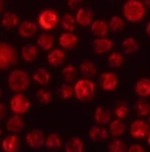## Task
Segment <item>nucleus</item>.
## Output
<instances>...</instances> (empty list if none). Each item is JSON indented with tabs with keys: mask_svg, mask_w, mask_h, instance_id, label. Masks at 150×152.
I'll use <instances>...</instances> for the list:
<instances>
[{
	"mask_svg": "<svg viewBox=\"0 0 150 152\" xmlns=\"http://www.w3.org/2000/svg\"><path fill=\"white\" fill-rule=\"evenodd\" d=\"M129 107L125 104V103H122L119 105L116 108L115 110V115L119 119L123 120L125 118H127L129 115Z\"/></svg>",
	"mask_w": 150,
	"mask_h": 152,
	"instance_id": "4c0bfd02",
	"label": "nucleus"
},
{
	"mask_svg": "<svg viewBox=\"0 0 150 152\" xmlns=\"http://www.w3.org/2000/svg\"><path fill=\"white\" fill-rule=\"evenodd\" d=\"M108 27L113 32H119L125 27V22L123 19L118 16H114L110 18L108 22Z\"/></svg>",
	"mask_w": 150,
	"mask_h": 152,
	"instance_id": "f704fd0d",
	"label": "nucleus"
},
{
	"mask_svg": "<svg viewBox=\"0 0 150 152\" xmlns=\"http://www.w3.org/2000/svg\"><path fill=\"white\" fill-rule=\"evenodd\" d=\"M19 18L16 13L13 12H6L3 14L1 19V25L7 29H11L18 25Z\"/></svg>",
	"mask_w": 150,
	"mask_h": 152,
	"instance_id": "4be33fe9",
	"label": "nucleus"
},
{
	"mask_svg": "<svg viewBox=\"0 0 150 152\" xmlns=\"http://www.w3.org/2000/svg\"><path fill=\"white\" fill-rule=\"evenodd\" d=\"M19 33L22 37L30 38L34 36L37 33L38 27L37 25L33 22L29 20H25L22 22L19 26Z\"/></svg>",
	"mask_w": 150,
	"mask_h": 152,
	"instance_id": "4468645a",
	"label": "nucleus"
},
{
	"mask_svg": "<svg viewBox=\"0 0 150 152\" xmlns=\"http://www.w3.org/2000/svg\"><path fill=\"white\" fill-rule=\"evenodd\" d=\"M25 140L30 148L38 149L45 144V137L42 131L35 129L26 135Z\"/></svg>",
	"mask_w": 150,
	"mask_h": 152,
	"instance_id": "6e6552de",
	"label": "nucleus"
},
{
	"mask_svg": "<svg viewBox=\"0 0 150 152\" xmlns=\"http://www.w3.org/2000/svg\"><path fill=\"white\" fill-rule=\"evenodd\" d=\"M61 25L63 29L72 32L76 27V19L70 13H66L62 18Z\"/></svg>",
	"mask_w": 150,
	"mask_h": 152,
	"instance_id": "72a5a7b5",
	"label": "nucleus"
},
{
	"mask_svg": "<svg viewBox=\"0 0 150 152\" xmlns=\"http://www.w3.org/2000/svg\"><path fill=\"white\" fill-rule=\"evenodd\" d=\"M74 90L77 99L83 102H88L94 96L95 83L89 79H81L75 83Z\"/></svg>",
	"mask_w": 150,
	"mask_h": 152,
	"instance_id": "7ed1b4c3",
	"label": "nucleus"
},
{
	"mask_svg": "<svg viewBox=\"0 0 150 152\" xmlns=\"http://www.w3.org/2000/svg\"><path fill=\"white\" fill-rule=\"evenodd\" d=\"M58 22V16L53 10H45L38 16V24L45 30H50L54 28Z\"/></svg>",
	"mask_w": 150,
	"mask_h": 152,
	"instance_id": "423d86ee",
	"label": "nucleus"
},
{
	"mask_svg": "<svg viewBox=\"0 0 150 152\" xmlns=\"http://www.w3.org/2000/svg\"><path fill=\"white\" fill-rule=\"evenodd\" d=\"M2 10H3V3H2V1L0 0V13L2 11Z\"/></svg>",
	"mask_w": 150,
	"mask_h": 152,
	"instance_id": "c03bdc74",
	"label": "nucleus"
},
{
	"mask_svg": "<svg viewBox=\"0 0 150 152\" xmlns=\"http://www.w3.org/2000/svg\"><path fill=\"white\" fill-rule=\"evenodd\" d=\"M93 12L90 7H81L76 14V22L83 27H88L91 24Z\"/></svg>",
	"mask_w": 150,
	"mask_h": 152,
	"instance_id": "9b49d317",
	"label": "nucleus"
},
{
	"mask_svg": "<svg viewBox=\"0 0 150 152\" xmlns=\"http://www.w3.org/2000/svg\"><path fill=\"white\" fill-rule=\"evenodd\" d=\"M108 24L102 19H96L91 23V29L93 35L98 37H104L108 32Z\"/></svg>",
	"mask_w": 150,
	"mask_h": 152,
	"instance_id": "412c9836",
	"label": "nucleus"
},
{
	"mask_svg": "<svg viewBox=\"0 0 150 152\" xmlns=\"http://www.w3.org/2000/svg\"><path fill=\"white\" fill-rule=\"evenodd\" d=\"M125 58L119 52H113L107 58V63L112 68H119L123 65Z\"/></svg>",
	"mask_w": 150,
	"mask_h": 152,
	"instance_id": "cd10ccee",
	"label": "nucleus"
},
{
	"mask_svg": "<svg viewBox=\"0 0 150 152\" xmlns=\"http://www.w3.org/2000/svg\"><path fill=\"white\" fill-rule=\"evenodd\" d=\"M7 115V107L2 103H0V121H2Z\"/></svg>",
	"mask_w": 150,
	"mask_h": 152,
	"instance_id": "ea45409f",
	"label": "nucleus"
},
{
	"mask_svg": "<svg viewBox=\"0 0 150 152\" xmlns=\"http://www.w3.org/2000/svg\"><path fill=\"white\" fill-rule=\"evenodd\" d=\"M93 119L96 124L100 125L107 124L111 120V112L104 106H98L94 112Z\"/></svg>",
	"mask_w": 150,
	"mask_h": 152,
	"instance_id": "dca6fc26",
	"label": "nucleus"
},
{
	"mask_svg": "<svg viewBox=\"0 0 150 152\" xmlns=\"http://www.w3.org/2000/svg\"><path fill=\"white\" fill-rule=\"evenodd\" d=\"M33 77L35 81L37 82L41 86L48 84L51 79V75H50L49 72L43 68H39L37 70L35 71Z\"/></svg>",
	"mask_w": 150,
	"mask_h": 152,
	"instance_id": "393cba45",
	"label": "nucleus"
},
{
	"mask_svg": "<svg viewBox=\"0 0 150 152\" xmlns=\"http://www.w3.org/2000/svg\"><path fill=\"white\" fill-rule=\"evenodd\" d=\"M124 16L131 22H138L143 19L146 7L140 0H128L124 4L122 8Z\"/></svg>",
	"mask_w": 150,
	"mask_h": 152,
	"instance_id": "f257e3e1",
	"label": "nucleus"
},
{
	"mask_svg": "<svg viewBox=\"0 0 150 152\" xmlns=\"http://www.w3.org/2000/svg\"><path fill=\"white\" fill-rule=\"evenodd\" d=\"M143 4H144L145 7L150 9V0H143Z\"/></svg>",
	"mask_w": 150,
	"mask_h": 152,
	"instance_id": "79ce46f5",
	"label": "nucleus"
},
{
	"mask_svg": "<svg viewBox=\"0 0 150 152\" xmlns=\"http://www.w3.org/2000/svg\"><path fill=\"white\" fill-rule=\"evenodd\" d=\"M1 134H2V131H1V128H0V137H1Z\"/></svg>",
	"mask_w": 150,
	"mask_h": 152,
	"instance_id": "de8ad7c7",
	"label": "nucleus"
},
{
	"mask_svg": "<svg viewBox=\"0 0 150 152\" xmlns=\"http://www.w3.org/2000/svg\"><path fill=\"white\" fill-rule=\"evenodd\" d=\"M83 0H68V4L72 9H75L81 4Z\"/></svg>",
	"mask_w": 150,
	"mask_h": 152,
	"instance_id": "a19ab883",
	"label": "nucleus"
},
{
	"mask_svg": "<svg viewBox=\"0 0 150 152\" xmlns=\"http://www.w3.org/2000/svg\"><path fill=\"white\" fill-rule=\"evenodd\" d=\"M146 33H147L148 36L150 37V22H148V24L146 25Z\"/></svg>",
	"mask_w": 150,
	"mask_h": 152,
	"instance_id": "37998d69",
	"label": "nucleus"
},
{
	"mask_svg": "<svg viewBox=\"0 0 150 152\" xmlns=\"http://www.w3.org/2000/svg\"><path fill=\"white\" fill-rule=\"evenodd\" d=\"M30 83V76L25 71L14 69L10 72L7 78V84L13 92L21 93L25 92Z\"/></svg>",
	"mask_w": 150,
	"mask_h": 152,
	"instance_id": "f03ea898",
	"label": "nucleus"
},
{
	"mask_svg": "<svg viewBox=\"0 0 150 152\" xmlns=\"http://www.w3.org/2000/svg\"><path fill=\"white\" fill-rule=\"evenodd\" d=\"M149 124H150V117H149Z\"/></svg>",
	"mask_w": 150,
	"mask_h": 152,
	"instance_id": "09e8293b",
	"label": "nucleus"
},
{
	"mask_svg": "<svg viewBox=\"0 0 150 152\" xmlns=\"http://www.w3.org/2000/svg\"><path fill=\"white\" fill-rule=\"evenodd\" d=\"M88 135L91 141H105L108 139L109 132L105 128L93 126L89 130Z\"/></svg>",
	"mask_w": 150,
	"mask_h": 152,
	"instance_id": "6ab92c4d",
	"label": "nucleus"
},
{
	"mask_svg": "<svg viewBox=\"0 0 150 152\" xmlns=\"http://www.w3.org/2000/svg\"><path fill=\"white\" fill-rule=\"evenodd\" d=\"M122 46L126 54H133L138 49V44L136 39L133 37H128L125 39L122 42Z\"/></svg>",
	"mask_w": 150,
	"mask_h": 152,
	"instance_id": "c85d7f7f",
	"label": "nucleus"
},
{
	"mask_svg": "<svg viewBox=\"0 0 150 152\" xmlns=\"http://www.w3.org/2000/svg\"><path fill=\"white\" fill-rule=\"evenodd\" d=\"M110 134L114 137H119L125 133L126 125L125 123L121 119H116L112 121L109 126Z\"/></svg>",
	"mask_w": 150,
	"mask_h": 152,
	"instance_id": "5701e85b",
	"label": "nucleus"
},
{
	"mask_svg": "<svg viewBox=\"0 0 150 152\" xmlns=\"http://www.w3.org/2000/svg\"><path fill=\"white\" fill-rule=\"evenodd\" d=\"M99 83L102 89L107 92H111L116 89L118 84V77L112 72H103L100 75Z\"/></svg>",
	"mask_w": 150,
	"mask_h": 152,
	"instance_id": "1a4fd4ad",
	"label": "nucleus"
},
{
	"mask_svg": "<svg viewBox=\"0 0 150 152\" xmlns=\"http://www.w3.org/2000/svg\"><path fill=\"white\" fill-rule=\"evenodd\" d=\"M1 95H2V89H1V88H0V98H1Z\"/></svg>",
	"mask_w": 150,
	"mask_h": 152,
	"instance_id": "49530a36",
	"label": "nucleus"
},
{
	"mask_svg": "<svg viewBox=\"0 0 150 152\" xmlns=\"http://www.w3.org/2000/svg\"><path fill=\"white\" fill-rule=\"evenodd\" d=\"M17 59L16 52L11 45L0 42V70H3L15 64Z\"/></svg>",
	"mask_w": 150,
	"mask_h": 152,
	"instance_id": "20e7f679",
	"label": "nucleus"
},
{
	"mask_svg": "<svg viewBox=\"0 0 150 152\" xmlns=\"http://www.w3.org/2000/svg\"><path fill=\"white\" fill-rule=\"evenodd\" d=\"M147 141H148V144H149V145L150 146V132H149V134H148V139H147Z\"/></svg>",
	"mask_w": 150,
	"mask_h": 152,
	"instance_id": "a18cd8bd",
	"label": "nucleus"
},
{
	"mask_svg": "<svg viewBox=\"0 0 150 152\" xmlns=\"http://www.w3.org/2000/svg\"><path fill=\"white\" fill-rule=\"evenodd\" d=\"M77 42V36L72 33H64L59 37V44L64 49H73L76 47Z\"/></svg>",
	"mask_w": 150,
	"mask_h": 152,
	"instance_id": "a211bd4d",
	"label": "nucleus"
},
{
	"mask_svg": "<svg viewBox=\"0 0 150 152\" xmlns=\"http://www.w3.org/2000/svg\"><path fill=\"white\" fill-rule=\"evenodd\" d=\"M149 125L143 120H136L133 121L130 127V132L134 139L142 140L149 134Z\"/></svg>",
	"mask_w": 150,
	"mask_h": 152,
	"instance_id": "0eeeda50",
	"label": "nucleus"
},
{
	"mask_svg": "<svg viewBox=\"0 0 150 152\" xmlns=\"http://www.w3.org/2000/svg\"><path fill=\"white\" fill-rule=\"evenodd\" d=\"M80 69L83 75L88 77H91L96 73V66L90 61H85L80 64Z\"/></svg>",
	"mask_w": 150,
	"mask_h": 152,
	"instance_id": "c756f323",
	"label": "nucleus"
},
{
	"mask_svg": "<svg viewBox=\"0 0 150 152\" xmlns=\"http://www.w3.org/2000/svg\"><path fill=\"white\" fill-rule=\"evenodd\" d=\"M136 114L140 117H146L150 113V103L145 100H140L136 102Z\"/></svg>",
	"mask_w": 150,
	"mask_h": 152,
	"instance_id": "7c9ffc66",
	"label": "nucleus"
},
{
	"mask_svg": "<svg viewBox=\"0 0 150 152\" xmlns=\"http://www.w3.org/2000/svg\"><path fill=\"white\" fill-rule=\"evenodd\" d=\"M31 106V102L27 97L22 93L13 95L10 100V106L12 112L16 115H23L28 112Z\"/></svg>",
	"mask_w": 150,
	"mask_h": 152,
	"instance_id": "39448f33",
	"label": "nucleus"
},
{
	"mask_svg": "<svg viewBox=\"0 0 150 152\" xmlns=\"http://www.w3.org/2000/svg\"><path fill=\"white\" fill-rule=\"evenodd\" d=\"M1 148L5 152H16L19 149V139L18 136L10 134L6 137L1 142Z\"/></svg>",
	"mask_w": 150,
	"mask_h": 152,
	"instance_id": "2eb2a0df",
	"label": "nucleus"
},
{
	"mask_svg": "<svg viewBox=\"0 0 150 152\" xmlns=\"http://www.w3.org/2000/svg\"><path fill=\"white\" fill-rule=\"evenodd\" d=\"M45 145L49 149H59L62 145V140L57 134H51L45 140Z\"/></svg>",
	"mask_w": 150,
	"mask_h": 152,
	"instance_id": "bb28decb",
	"label": "nucleus"
},
{
	"mask_svg": "<svg viewBox=\"0 0 150 152\" xmlns=\"http://www.w3.org/2000/svg\"><path fill=\"white\" fill-rule=\"evenodd\" d=\"M65 149L67 152H83L84 150V143L80 137H72L66 142Z\"/></svg>",
	"mask_w": 150,
	"mask_h": 152,
	"instance_id": "a878e982",
	"label": "nucleus"
},
{
	"mask_svg": "<svg viewBox=\"0 0 150 152\" xmlns=\"http://www.w3.org/2000/svg\"><path fill=\"white\" fill-rule=\"evenodd\" d=\"M53 44H54V39L49 33H42L37 39L38 46L43 50H49L52 48Z\"/></svg>",
	"mask_w": 150,
	"mask_h": 152,
	"instance_id": "b1692460",
	"label": "nucleus"
},
{
	"mask_svg": "<svg viewBox=\"0 0 150 152\" xmlns=\"http://www.w3.org/2000/svg\"><path fill=\"white\" fill-rule=\"evenodd\" d=\"M135 91L138 96L146 98L150 96V79L147 77L140 78L136 83Z\"/></svg>",
	"mask_w": 150,
	"mask_h": 152,
	"instance_id": "ddd939ff",
	"label": "nucleus"
},
{
	"mask_svg": "<svg viewBox=\"0 0 150 152\" xmlns=\"http://www.w3.org/2000/svg\"><path fill=\"white\" fill-rule=\"evenodd\" d=\"M24 126L25 123L23 119L19 116V115L16 114L10 116L6 123V128L10 133H19L23 130Z\"/></svg>",
	"mask_w": 150,
	"mask_h": 152,
	"instance_id": "f8f14e48",
	"label": "nucleus"
},
{
	"mask_svg": "<svg viewBox=\"0 0 150 152\" xmlns=\"http://www.w3.org/2000/svg\"><path fill=\"white\" fill-rule=\"evenodd\" d=\"M60 96L62 99L67 100L72 98L75 94L74 87H72L69 83H64L60 88Z\"/></svg>",
	"mask_w": 150,
	"mask_h": 152,
	"instance_id": "e433bc0d",
	"label": "nucleus"
},
{
	"mask_svg": "<svg viewBox=\"0 0 150 152\" xmlns=\"http://www.w3.org/2000/svg\"><path fill=\"white\" fill-rule=\"evenodd\" d=\"M108 150L111 152H125L127 151L125 142L119 138H115L108 145Z\"/></svg>",
	"mask_w": 150,
	"mask_h": 152,
	"instance_id": "c9c22d12",
	"label": "nucleus"
},
{
	"mask_svg": "<svg viewBox=\"0 0 150 152\" xmlns=\"http://www.w3.org/2000/svg\"><path fill=\"white\" fill-rule=\"evenodd\" d=\"M128 151L130 152H144L145 149L139 144H133L130 145V148H128Z\"/></svg>",
	"mask_w": 150,
	"mask_h": 152,
	"instance_id": "58836bf2",
	"label": "nucleus"
},
{
	"mask_svg": "<svg viewBox=\"0 0 150 152\" xmlns=\"http://www.w3.org/2000/svg\"><path fill=\"white\" fill-rule=\"evenodd\" d=\"M66 58L65 53L60 49H54L49 52L47 56L48 62L50 65L59 66L63 64Z\"/></svg>",
	"mask_w": 150,
	"mask_h": 152,
	"instance_id": "aec40b11",
	"label": "nucleus"
},
{
	"mask_svg": "<svg viewBox=\"0 0 150 152\" xmlns=\"http://www.w3.org/2000/svg\"><path fill=\"white\" fill-rule=\"evenodd\" d=\"M36 99L40 103L48 105L52 99V95L49 89H40L36 93Z\"/></svg>",
	"mask_w": 150,
	"mask_h": 152,
	"instance_id": "473e14b6",
	"label": "nucleus"
},
{
	"mask_svg": "<svg viewBox=\"0 0 150 152\" xmlns=\"http://www.w3.org/2000/svg\"><path fill=\"white\" fill-rule=\"evenodd\" d=\"M113 42L110 39L99 37L94 39L93 42V50L96 54L100 55L107 53L113 48Z\"/></svg>",
	"mask_w": 150,
	"mask_h": 152,
	"instance_id": "9d476101",
	"label": "nucleus"
},
{
	"mask_svg": "<svg viewBox=\"0 0 150 152\" xmlns=\"http://www.w3.org/2000/svg\"><path fill=\"white\" fill-rule=\"evenodd\" d=\"M38 54V50L36 45L32 44H27L22 48L21 51V56L22 58L27 63L33 62L37 58Z\"/></svg>",
	"mask_w": 150,
	"mask_h": 152,
	"instance_id": "f3484780",
	"label": "nucleus"
},
{
	"mask_svg": "<svg viewBox=\"0 0 150 152\" xmlns=\"http://www.w3.org/2000/svg\"><path fill=\"white\" fill-rule=\"evenodd\" d=\"M77 69H76L75 66L72 64H68L62 70L63 78L64 79L65 81L69 82V83L75 80L77 77Z\"/></svg>",
	"mask_w": 150,
	"mask_h": 152,
	"instance_id": "2f4dec72",
	"label": "nucleus"
}]
</instances>
